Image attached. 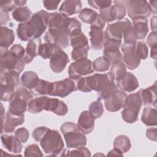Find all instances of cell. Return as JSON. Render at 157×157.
<instances>
[{"label": "cell", "instance_id": "obj_1", "mask_svg": "<svg viewBox=\"0 0 157 157\" xmlns=\"http://www.w3.org/2000/svg\"><path fill=\"white\" fill-rule=\"evenodd\" d=\"M40 146L48 156H65L66 150L63 139L58 131L49 129L40 141Z\"/></svg>", "mask_w": 157, "mask_h": 157}, {"label": "cell", "instance_id": "obj_2", "mask_svg": "<svg viewBox=\"0 0 157 157\" xmlns=\"http://www.w3.org/2000/svg\"><path fill=\"white\" fill-rule=\"evenodd\" d=\"M67 147L69 148H79L86 144V138L77 124L72 122H66L61 126Z\"/></svg>", "mask_w": 157, "mask_h": 157}, {"label": "cell", "instance_id": "obj_3", "mask_svg": "<svg viewBox=\"0 0 157 157\" xmlns=\"http://www.w3.org/2000/svg\"><path fill=\"white\" fill-rule=\"evenodd\" d=\"M33 95L25 88H17L9 101V111L14 115L23 114L26 110L29 101L32 99Z\"/></svg>", "mask_w": 157, "mask_h": 157}, {"label": "cell", "instance_id": "obj_4", "mask_svg": "<svg viewBox=\"0 0 157 157\" xmlns=\"http://www.w3.org/2000/svg\"><path fill=\"white\" fill-rule=\"evenodd\" d=\"M139 94L137 93H132L126 97L121 117L128 123H132L138 120V115L142 105Z\"/></svg>", "mask_w": 157, "mask_h": 157}, {"label": "cell", "instance_id": "obj_5", "mask_svg": "<svg viewBox=\"0 0 157 157\" xmlns=\"http://www.w3.org/2000/svg\"><path fill=\"white\" fill-rule=\"evenodd\" d=\"M19 73L14 71L1 74V99L2 101H10L15 88L19 85Z\"/></svg>", "mask_w": 157, "mask_h": 157}, {"label": "cell", "instance_id": "obj_6", "mask_svg": "<svg viewBox=\"0 0 157 157\" xmlns=\"http://www.w3.org/2000/svg\"><path fill=\"white\" fill-rule=\"evenodd\" d=\"M25 63L13 55L7 48L1 47V74L7 72L20 73L24 69Z\"/></svg>", "mask_w": 157, "mask_h": 157}, {"label": "cell", "instance_id": "obj_7", "mask_svg": "<svg viewBox=\"0 0 157 157\" xmlns=\"http://www.w3.org/2000/svg\"><path fill=\"white\" fill-rule=\"evenodd\" d=\"M128 10V16L133 19L136 17H148L151 14L148 2L146 1L132 0L121 1Z\"/></svg>", "mask_w": 157, "mask_h": 157}, {"label": "cell", "instance_id": "obj_8", "mask_svg": "<svg viewBox=\"0 0 157 157\" xmlns=\"http://www.w3.org/2000/svg\"><path fill=\"white\" fill-rule=\"evenodd\" d=\"M47 43L65 48L69 45L70 33L67 29H49L44 37Z\"/></svg>", "mask_w": 157, "mask_h": 157}, {"label": "cell", "instance_id": "obj_9", "mask_svg": "<svg viewBox=\"0 0 157 157\" xmlns=\"http://www.w3.org/2000/svg\"><path fill=\"white\" fill-rule=\"evenodd\" d=\"M93 71V62L87 58L72 63L68 69L69 77L74 80L79 79L82 76L91 74Z\"/></svg>", "mask_w": 157, "mask_h": 157}, {"label": "cell", "instance_id": "obj_10", "mask_svg": "<svg viewBox=\"0 0 157 157\" xmlns=\"http://www.w3.org/2000/svg\"><path fill=\"white\" fill-rule=\"evenodd\" d=\"M114 5L100 10V17L104 22L109 23L116 20L123 19L126 13V9L124 5L121 1H115Z\"/></svg>", "mask_w": 157, "mask_h": 157}, {"label": "cell", "instance_id": "obj_11", "mask_svg": "<svg viewBox=\"0 0 157 157\" xmlns=\"http://www.w3.org/2000/svg\"><path fill=\"white\" fill-rule=\"evenodd\" d=\"M135 42H123L121 48L123 52V63L129 69L133 70L137 68L140 63V59L135 52Z\"/></svg>", "mask_w": 157, "mask_h": 157}, {"label": "cell", "instance_id": "obj_12", "mask_svg": "<svg viewBox=\"0 0 157 157\" xmlns=\"http://www.w3.org/2000/svg\"><path fill=\"white\" fill-rule=\"evenodd\" d=\"M132 25L128 18H123L118 21L109 25L105 31V38L121 40L125 30Z\"/></svg>", "mask_w": 157, "mask_h": 157}, {"label": "cell", "instance_id": "obj_13", "mask_svg": "<svg viewBox=\"0 0 157 157\" xmlns=\"http://www.w3.org/2000/svg\"><path fill=\"white\" fill-rule=\"evenodd\" d=\"M75 90H77V86L74 79L66 78L60 81L52 82V91L50 95L64 98Z\"/></svg>", "mask_w": 157, "mask_h": 157}, {"label": "cell", "instance_id": "obj_14", "mask_svg": "<svg viewBox=\"0 0 157 157\" xmlns=\"http://www.w3.org/2000/svg\"><path fill=\"white\" fill-rule=\"evenodd\" d=\"M50 13L45 10H40L33 14L29 20L33 25L35 32V37H40L46 30L48 25Z\"/></svg>", "mask_w": 157, "mask_h": 157}, {"label": "cell", "instance_id": "obj_15", "mask_svg": "<svg viewBox=\"0 0 157 157\" xmlns=\"http://www.w3.org/2000/svg\"><path fill=\"white\" fill-rule=\"evenodd\" d=\"M126 94L121 90H117L113 94L105 99L104 105L106 110L111 112H115L124 105Z\"/></svg>", "mask_w": 157, "mask_h": 157}, {"label": "cell", "instance_id": "obj_16", "mask_svg": "<svg viewBox=\"0 0 157 157\" xmlns=\"http://www.w3.org/2000/svg\"><path fill=\"white\" fill-rule=\"evenodd\" d=\"M69 62V59L66 53L62 49H59L51 56L50 67L53 72L59 73L64 69Z\"/></svg>", "mask_w": 157, "mask_h": 157}, {"label": "cell", "instance_id": "obj_17", "mask_svg": "<svg viewBox=\"0 0 157 157\" xmlns=\"http://www.w3.org/2000/svg\"><path fill=\"white\" fill-rule=\"evenodd\" d=\"M25 121V115H14L8 111L6 115V120L1 126V133L12 132L16 126L21 125Z\"/></svg>", "mask_w": 157, "mask_h": 157}, {"label": "cell", "instance_id": "obj_18", "mask_svg": "<svg viewBox=\"0 0 157 157\" xmlns=\"http://www.w3.org/2000/svg\"><path fill=\"white\" fill-rule=\"evenodd\" d=\"M70 18L60 13L55 12L50 13L48 21L49 29H67L69 31ZM70 33V32H69Z\"/></svg>", "mask_w": 157, "mask_h": 157}, {"label": "cell", "instance_id": "obj_19", "mask_svg": "<svg viewBox=\"0 0 157 157\" xmlns=\"http://www.w3.org/2000/svg\"><path fill=\"white\" fill-rule=\"evenodd\" d=\"M89 34L90 36L91 48L94 50L102 49L105 40L103 29L96 26L91 25Z\"/></svg>", "mask_w": 157, "mask_h": 157}, {"label": "cell", "instance_id": "obj_20", "mask_svg": "<svg viewBox=\"0 0 157 157\" xmlns=\"http://www.w3.org/2000/svg\"><path fill=\"white\" fill-rule=\"evenodd\" d=\"M116 86L123 91L130 93L134 91L139 86V82L134 75L127 72L124 77L116 81Z\"/></svg>", "mask_w": 157, "mask_h": 157}, {"label": "cell", "instance_id": "obj_21", "mask_svg": "<svg viewBox=\"0 0 157 157\" xmlns=\"http://www.w3.org/2000/svg\"><path fill=\"white\" fill-rule=\"evenodd\" d=\"M41 44L40 37H34L28 42L25 49V55L21 59L25 64L29 63L34 57L39 55V50Z\"/></svg>", "mask_w": 157, "mask_h": 157}, {"label": "cell", "instance_id": "obj_22", "mask_svg": "<svg viewBox=\"0 0 157 157\" xmlns=\"http://www.w3.org/2000/svg\"><path fill=\"white\" fill-rule=\"evenodd\" d=\"M156 84L155 83L152 86L141 89L138 93L141 99L142 104L145 106L153 105L155 107L156 105Z\"/></svg>", "mask_w": 157, "mask_h": 157}, {"label": "cell", "instance_id": "obj_23", "mask_svg": "<svg viewBox=\"0 0 157 157\" xmlns=\"http://www.w3.org/2000/svg\"><path fill=\"white\" fill-rule=\"evenodd\" d=\"M132 30L136 39H144L148 32V20L144 17H136L132 19Z\"/></svg>", "mask_w": 157, "mask_h": 157}, {"label": "cell", "instance_id": "obj_24", "mask_svg": "<svg viewBox=\"0 0 157 157\" xmlns=\"http://www.w3.org/2000/svg\"><path fill=\"white\" fill-rule=\"evenodd\" d=\"M94 118L88 110L83 111L78 118L77 126L85 134L90 133L94 128Z\"/></svg>", "mask_w": 157, "mask_h": 157}, {"label": "cell", "instance_id": "obj_25", "mask_svg": "<svg viewBox=\"0 0 157 157\" xmlns=\"http://www.w3.org/2000/svg\"><path fill=\"white\" fill-rule=\"evenodd\" d=\"M44 110L53 112L54 113L59 116L66 115L68 111L67 106L63 101L56 98H49L46 101Z\"/></svg>", "mask_w": 157, "mask_h": 157}, {"label": "cell", "instance_id": "obj_26", "mask_svg": "<svg viewBox=\"0 0 157 157\" xmlns=\"http://www.w3.org/2000/svg\"><path fill=\"white\" fill-rule=\"evenodd\" d=\"M1 139L3 146L10 152L15 154L20 153L23 145L21 142L15 136L12 135L2 134Z\"/></svg>", "mask_w": 157, "mask_h": 157}, {"label": "cell", "instance_id": "obj_27", "mask_svg": "<svg viewBox=\"0 0 157 157\" xmlns=\"http://www.w3.org/2000/svg\"><path fill=\"white\" fill-rule=\"evenodd\" d=\"M82 3L78 0L64 1L59 9V13L67 17L81 11Z\"/></svg>", "mask_w": 157, "mask_h": 157}, {"label": "cell", "instance_id": "obj_28", "mask_svg": "<svg viewBox=\"0 0 157 157\" xmlns=\"http://www.w3.org/2000/svg\"><path fill=\"white\" fill-rule=\"evenodd\" d=\"M17 33L18 37L22 41H29L36 34L35 30L29 21L20 23L17 29Z\"/></svg>", "mask_w": 157, "mask_h": 157}, {"label": "cell", "instance_id": "obj_29", "mask_svg": "<svg viewBox=\"0 0 157 157\" xmlns=\"http://www.w3.org/2000/svg\"><path fill=\"white\" fill-rule=\"evenodd\" d=\"M71 45L73 48H86L90 49L88 39L81 29H76L70 34Z\"/></svg>", "mask_w": 157, "mask_h": 157}, {"label": "cell", "instance_id": "obj_30", "mask_svg": "<svg viewBox=\"0 0 157 157\" xmlns=\"http://www.w3.org/2000/svg\"><path fill=\"white\" fill-rule=\"evenodd\" d=\"M141 120L147 126H156L157 123L156 109L151 107L144 108L142 112Z\"/></svg>", "mask_w": 157, "mask_h": 157}, {"label": "cell", "instance_id": "obj_31", "mask_svg": "<svg viewBox=\"0 0 157 157\" xmlns=\"http://www.w3.org/2000/svg\"><path fill=\"white\" fill-rule=\"evenodd\" d=\"M15 39V34L12 29L6 26H1V47L8 48L12 44Z\"/></svg>", "mask_w": 157, "mask_h": 157}, {"label": "cell", "instance_id": "obj_32", "mask_svg": "<svg viewBox=\"0 0 157 157\" xmlns=\"http://www.w3.org/2000/svg\"><path fill=\"white\" fill-rule=\"evenodd\" d=\"M37 74L31 71L25 72L21 77V83L25 88L32 90L39 82Z\"/></svg>", "mask_w": 157, "mask_h": 157}, {"label": "cell", "instance_id": "obj_33", "mask_svg": "<svg viewBox=\"0 0 157 157\" xmlns=\"http://www.w3.org/2000/svg\"><path fill=\"white\" fill-rule=\"evenodd\" d=\"M48 97L41 96L31 99L28 104V111L32 113H37L44 110Z\"/></svg>", "mask_w": 157, "mask_h": 157}, {"label": "cell", "instance_id": "obj_34", "mask_svg": "<svg viewBox=\"0 0 157 157\" xmlns=\"http://www.w3.org/2000/svg\"><path fill=\"white\" fill-rule=\"evenodd\" d=\"M31 11L27 6L17 7L12 12V17L17 21L25 23L28 21L31 18Z\"/></svg>", "mask_w": 157, "mask_h": 157}, {"label": "cell", "instance_id": "obj_35", "mask_svg": "<svg viewBox=\"0 0 157 157\" xmlns=\"http://www.w3.org/2000/svg\"><path fill=\"white\" fill-rule=\"evenodd\" d=\"M32 92L34 94H50L52 91V82L39 79L38 83L32 90Z\"/></svg>", "mask_w": 157, "mask_h": 157}, {"label": "cell", "instance_id": "obj_36", "mask_svg": "<svg viewBox=\"0 0 157 157\" xmlns=\"http://www.w3.org/2000/svg\"><path fill=\"white\" fill-rule=\"evenodd\" d=\"M131 147V141L129 137L124 135H120L117 137L113 142V147L121 151L123 153L128 151Z\"/></svg>", "mask_w": 157, "mask_h": 157}, {"label": "cell", "instance_id": "obj_37", "mask_svg": "<svg viewBox=\"0 0 157 157\" xmlns=\"http://www.w3.org/2000/svg\"><path fill=\"white\" fill-rule=\"evenodd\" d=\"M109 72L112 75L114 80L118 81L124 77V76L126 75L127 72L126 67L123 63L120 62L113 64Z\"/></svg>", "mask_w": 157, "mask_h": 157}, {"label": "cell", "instance_id": "obj_38", "mask_svg": "<svg viewBox=\"0 0 157 157\" xmlns=\"http://www.w3.org/2000/svg\"><path fill=\"white\" fill-rule=\"evenodd\" d=\"M59 49L61 48L48 43L42 44L39 47V55H40L44 59L50 58L52 55Z\"/></svg>", "mask_w": 157, "mask_h": 157}, {"label": "cell", "instance_id": "obj_39", "mask_svg": "<svg viewBox=\"0 0 157 157\" xmlns=\"http://www.w3.org/2000/svg\"><path fill=\"white\" fill-rule=\"evenodd\" d=\"M98 15V14L95 10L88 8H85L81 10L78 13V17L83 23H89L91 25L94 21Z\"/></svg>", "mask_w": 157, "mask_h": 157}, {"label": "cell", "instance_id": "obj_40", "mask_svg": "<svg viewBox=\"0 0 157 157\" xmlns=\"http://www.w3.org/2000/svg\"><path fill=\"white\" fill-rule=\"evenodd\" d=\"M103 56L109 61L110 64L120 63L122 60V55L120 50L104 51Z\"/></svg>", "mask_w": 157, "mask_h": 157}, {"label": "cell", "instance_id": "obj_41", "mask_svg": "<svg viewBox=\"0 0 157 157\" xmlns=\"http://www.w3.org/2000/svg\"><path fill=\"white\" fill-rule=\"evenodd\" d=\"M110 63L104 57H99L96 58L93 63V66L94 71L97 72H105L110 67Z\"/></svg>", "mask_w": 157, "mask_h": 157}, {"label": "cell", "instance_id": "obj_42", "mask_svg": "<svg viewBox=\"0 0 157 157\" xmlns=\"http://www.w3.org/2000/svg\"><path fill=\"white\" fill-rule=\"evenodd\" d=\"M89 112L91 113L94 119L101 117L104 112V109L103 105L100 100H98L91 103L89 106Z\"/></svg>", "mask_w": 157, "mask_h": 157}, {"label": "cell", "instance_id": "obj_43", "mask_svg": "<svg viewBox=\"0 0 157 157\" xmlns=\"http://www.w3.org/2000/svg\"><path fill=\"white\" fill-rule=\"evenodd\" d=\"M135 52L140 59H145L148 56V48L144 41H139L136 44Z\"/></svg>", "mask_w": 157, "mask_h": 157}, {"label": "cell", "instance_id": "obj_44", "mask_svg": "<svg viewBox=\"0 0 157 157\" xmlns=\"http://www.w3.org/2000/svg\"><path fill=\"white\" fill-rule=\"evenodd\" d=\"M121 44V40L112 39H105L104 44V51H115L118 50Z\"/></svg>", "mask_w": 157, "mask_h": 157}, {"label": "cell", "instance_id": "obj_45", "mask_svg": "<svg viewBox=\"0 0 157 157\" xmlns=\"http://www.w3.org/2000/svg\"><path fill=\"white\" fill-rule=\"evenodd\" d=\"M24 155L26 157L43 156V154L37 144H31L26 147Z\"/></svg>", "mask_w": 157, "mask_h": 157}, {"label": "cell", "instance_id": "obj_46", "mask_svg": "<svg viewBox=\"0 0 157 157\" xmlns=\"http://www.w3.org/2000/svg\"><path fill=\"white\" fill-rule=\"evenodd\" d=\"M88 3L93 8L102 10L110 7L112 1L109 0H90L88 1Z\"/></svg>", "mask_w": 157, "mask_h": 157}, {"label": "cell", "instance_id": "obj_47", "mask_svg": "<svg viewBox=\"0 0 157 157\" xmlns=\"http://www.w3.org/2000/svg\"><path fill=\"white\" fill-rule=\"evenodd\" d=\"M66 156H90L91 153L90 150L84 147L79 148H76L75 150H72V151H66L65 153Z\"/></svg>", "mask_w": 157, "mask_h": 157}, {"label": "cell", "instance_id": "obj_48", "mask_svg": "<svg viewBox=\"0 0 157 157\" xmlns=\"http://www.w3.org/2000/svg\"><path fill=\"white\" fill-rule=\"evenodd\" d=\"M88 50H89L86 48H73L71 53L72 58L75 61L83 59V58H86L88 56Z\"/></svg>", "mask_w": 157, "mask_h": 157}, {"label": "cell", "instance_id": "obj_49", "mask_svg": "<svg viewBox=\"0 0 157 157\" xmlns=\"http://www.w3.org/2000/svg\"><path fill=\"white\" fill-rule=\"evenodd\" d=\"M17 7L15 1L12 0H2L0 1L1 10L5 12H10L12 10H15Z\"/></svg>", "mask_w": 157, "mask_h": 157}, {"label": "cell", "instance_id": "obj_50", "mask_svg": "<svg viewBox=\"0 0 157 157\" xmlns=\"http://www.w3.org/2000/svg\"><path fill=\"white\" fill-rule=\"evenodd\" d=\"M15 136L21 143H25L29 138V132L26 128H20L15 131Z\"/></svg>", "mask_w": 157, "mask_h": 157}, {"label": "cell", "instance_id": "obj_51", "mask_svg": "<svg viewBox=\"0 0 157 157\" xmlns=\"http://www.w3.org/2000/svg\"><path fill=\"white\" fill-rule=\"evenodd\" d=\"M49 129H50L47 127H44V126L38 127L33 131L32 136L36 141L40 142Z\"/></svg>", "mask_w": 157, "mask_h": 157}, {"label": "cell", "instance_id": "obj_52", "mask_svg": "<svg viewBox=\"0 0 157 157\" xmlns=\"http://www.w3.org/2000/svg\"><path fill=\"white\" fill-rule=\"evenodd\" d=\"M10 52L20 59H22L25 55V49L20 44H15L10 49Z\"/></svg>", "mask_w": 157, "mask_h": 157}, {"label": "cell", "instance_id": "obj_53", "mask_svg": "<svg viewBox=\"0 0 157 157\" xmlns=\"http://www.w3.org/2000/svg\"><path fill=\"white\" fill-rule=\"evenodd\" d=\"M61 1H55V0H45L43 1V4L45 8L49 10H56L58 8L59 4Z\"/></svg>", "mask_w": 157, "mask_h": 157}, {"label": "cell", "instance_id": "obj_54", "mask_svg": "<svg viewBox=\"0 0 157 157\" xmlns=\"http://www.w3.org/2000/svg\"><path fill=\"white\" fill-rule=\"evenodd\" d=\"M147 42L148 45L151 48L157 47V33L156 32L151 31L147 37Z\"/></svg>", "mask_w": 157, "mask_h": 157}, {"label": "cell", "instance_id": "obj_55", "mask_svg": "<svg viewBox=\"0 0 157 157\" xmlns=\"http://www.w3.org/2000/svg\"><path fill=\"white\" fill-rule=\"evenodd\" d=\"M146 136L147 138L152 141H156V137H157V132H156V128H150L147 129L146 131Z\"/></svg>", "mask_w": 157, "mask_h": 157}, {"label": "cell", "instance_id": "obj_56", "mask_svg": "<svg viewBox=\"0 0 157 157\" xmlns=\"http://www.w3.org/2000/svg\"><path fill=\"white\" fill-rule=\"evenodd\" d=\"M9 16L7 12L1 10V26L3 25H6L9 21Z\"/></svg>", "mask_w": 157, "mask_h": 157}, {"label": "cell", "instance_id": "obj_57", "mask_svg": "<svg viewBox=\"0 0 157 157\" xmlns=\"http://www.w3.org/2000/svg\"><path fill=\"white\" fill-rule=\"evenodd\" d=\"M148 2V6H149L151 13L156 14L157 12V9H156L157 1L156 0H154V1H150Z\"/></svg>", "mask_w": 157, "mask_h": 157}, {"label": "cell", "instance_id": "obj_58", "mask_svg": "<svg viewBox=\"0 0 157 157\" xmlns=\"http://www.w3.org/2000/svg\"><path fill=\"white\" fill-rule=\"evenodd\" d=\"M150 27L153 32H156V16L154 15L150 20Z\"/></svg>", "mask_w": 157, "mask_h": 157}, {"label": "cell", "instance_id": "obj_59", "mask_svg": "<svg viewBox=\"0 0 157 157\" xmlns=\"http://www.w3.org/2000/svg\"><path fill=\"white\" fill-rule=\"evenodd\" d=\"M107 156H123V153L119 150L114 148L113 150L109 151Z\"/></svg>", "mask_w": 157, "mask_h": 157}, {"label": "cell", "instance_id": "obj_60", "mask_svg": "<svg viewBox=\"0 0 157 157\" xmlns=\"http://www.w3.org/2000/svg\"><path fill=\"white\" fill-rule=\"evenodd\" d=\"M1 126L4 124V119L5 118V113H4V109L3 107L2 104H1Z\"/></svg>", "mask_w": 157, "mask_h": 157}, {"label": "cell", "instance_id": "obj_61", "mask_svg": "<svg viewBox=\"0 0 157 157\" xmlns=\"http://www.w3.org/2000/svg\"><path fill=\"white\" fill-rule=\"evenodd\" d=\"M156 48H157V47H151V55H150V56L156 59Z\"/></svg>", "mask_w": 157, "mask_h": 157}]
</instances>
